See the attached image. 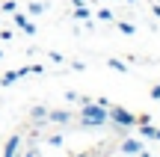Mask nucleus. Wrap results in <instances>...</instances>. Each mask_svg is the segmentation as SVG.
Here are the masks:
<instances>
[{"instance_id":"obj_1","label":"nucleus","mask_w":160,"mask_h":157,"mask_svg":"<svg viewBox=\"0 0 160 157\" xmlns=\"http://www.w3.org/2000/svg\"><path fill=\"white\" fill-rule=\"evenodd\" d=\"M77 104H80V128L83 130H98L107 125V107H101L92 98H83V95Z\"/></svg>"},{"instance_id":"obj_2","label":"nucleus","mask_w":160,"mask_h":157,"mask_svg":"<svg viewBox=\"0 0 160 157\" xmlns=\"http://www.w3.org/2000/svg\"><path fill=\"white\" fill-rule=\"evenodd\" d=\"M107 122L119 125V128H137V116H133L131 110H125V107H119V104L107 107Z\"/></svg>"},{"instance_id":"obj_3","label":"nucleus","mask_w":160,"mask_h":157,"mask_svg":"<svg viewBox=\"0 0 160 157\" xmlns=\"http://www.w3.org/2000/svg\"><path fill=\"white\" fill-rule=\"evenodd\" d=\"M145 148H142V142L139 140H128V136H122V145H119V154H128V157H133V154H142Z\"/></svg>"},{"instance_id":"obj_4","label":"nucleus","mask_w":160,"mask_h":157,"mask_svg":"<svg viewBox=\"0 0 160 157\" xmlns=\"http://www.w3.org/2000/svg\"><path fill=\"white\" fill-rule=\"evenodd\" d=\"M71 119H74L71 110H48V122H53V125H65V128H68Z\"/></svg>"},{"instance_id":"obj_5","label":"nucleus","mask_w":160,"mask_h":157,"mask_svg":"<svg viewBox=\"0 0 160 157\" xmlns=\"http://www.w3.org/2000/svg\"><path fill=\"white\" fill-rule=\"evenodd\" d=\"M18 151H21V134H12L3 145V157H18Z\"/></svg>"},{"instance_id":"obj_6","label":"nucleus","mask_w":160,"mask_h":157,"mask_svg":"<svg viewBox=\"0 0 160 157\" xmlns=\"http://www.w3.org/2000/svg\"><path fill=\"white\" fill-rule=\"evenodd\" d=\"M12 21H15V27H21L27 36H36V24H30V18L24 15V12H15V15H12Z\"/></svg>"},{"instance_id":"obj_7","label":"nucleus","mask_w":160,"mask_h":157,"mask_svg":"<svg viewBox=\"0 0 160 157\" xmlns=\"http://www.w3.org/2000/svg\"><path fill=\"white\" fill-rule=\"evenodd\" d=\"M30 119H33L36 125H45V122H48V107H42V104H36L33 110H30Z\"/></svg>"},{"instance_id":"obj_8","label":"nucleus","mask_w":160,"mask_h":157,"mask_svg":"<svg viewBox=\"0 0 160 157\" xmlns=\"http://www.w3.org/2000/svg\"><path fill=\"white\" fill-rule=\"evenodd\" d=\"M71 15H74V21H89V18H92V9L83 3V6H77V9L71 12Z\"/></svg>"},{"instance_id":"obj_9","label":"nucleus","mask_w":160,"mask_h":157,"mask_svg":"<svg viewBox=\"0 0 160 157\" xmlns=\"http://www.w3.org/2000/svg\"><path fill=\"white\" fill-rule=\"evenodd\" d=\"M27 12H30V15H45V12H48V3L33 0V3H27Z\"/></svg>"},{"instance_id":"obj_10","label":"nucleus","mask_w":160,"mask_h":157,"mask_svg":"<svg viewBox=\"0 0 160 157\" xmlns=\"http://www.w3.org/2000/svg\"><path fill=\"white\" fill-rule=\"evenodd\" d=\"M154 134H157V128L151 122H145V125H139V136H145V140H154Z\"/></svg>"},{"instance_id":"obj_11","label":"nucleus","mask_w":160,"mask_h":157,"mask_svg":"<svg viewBox=\"0 0 160 157\" xmlns=\"http://www.w3.org/2000/svg\"><path fill=\"white\" fill-rule=\"evenodd\" d=\"M15 80H21V77H18V68H15V71H6V74L0 77V86H12Z\"/></svg>"},{"instance_id":"obj_12","label":"nucleus","mask_w":160,"mask_h":157,"mask_svg":"<svg viewBox=\"0 0 160 157\" xmlns=\"http://www.w3.org/2000/svg\"><path fill=\"white\" fill-rule=\"evenodd\" d=\"M116 30L119 33H125V36H133L137 30H133V24H128V21H116Z\"/></svg>"},{"instance_id":"obj_13","label":"nucleus","mask_w":160,"mask_h":157,"mask_svg":"<svg viewBox=\"0 0 160 157\" xmlns=\"http://www.w3.org/2000/svg\"><path fill=\"white\" fill-rule=\"evenodd\" d=\"M107 68H113V71H128V62H122V59H107Z\"/></svg>"},{"instance_id":"obj_14","label":"nucleus","mask_w":160,"mask_h":157,"mask_svg":"<svg viewBox=\"0 0 160 157\" xmlns=\"http://www.w3.org/2000/svg\"><path fill=\"white\" fill-rule=\"evenodd\" d=\"M95 15H98V21H116V18H113V12H110V9H98Z\"/></svg>"},{"instance_id":"obj_15","label":"nucleus","mask_w":160,"mask_h":157,"mask_svg":"<svg viewBox=\"0 0 160 157\" xmlns=\"http://www.w3.org/2000/svg\"><path fill=\"white\" fill-rule=\"evenodd\" d=\"M48 59H51V62H57V65L65 62V56H62V53H57V51H48Z\"/></svg>"},{"instance_id":"obj_16","label":"nucleus","mask_w":160,"mask_h":157,"mask_svg":"<svg viewBox=\"0 0 160 157\" xmlns=\"http://www.w3.org/2000/svg\"><path fill=\"white\" fill-rule=\"evenodd\" d=\"M48 145H62V134H51L48 136Z\"/></svg>"},{"instance_id":"obj_17","label":"nucleus","mask_w":160,"mask_h":157,"mask_svg":"<svg viewBox=\"0 0 160 157\" xmlns=\"http://www.w3.org/2000/svg\"><path fill=\"white\" fill-rule=\"evenodd\" d=\"M65 101H68V104H77V101H80V95H77V92H71V89H68V92H65Z\"/></svg>"},{"instance_id":"obj_18","label":"nucleus","mask_w":160,"mask_h":157,"mask_svg":"<svg viewBox=\"0 0 160 157\" xmlns=\"http://www.w3.org/2000/svg\"><path fill=\"white\" fill-rule=\"evenodd\" d=\"M42 71H45V65H39V62L30 65V74H42Z\"/></svg>"},{"instance_id":"obj_19","label":"nucleus","mask_w":160,"mask_h":157,"mask_svg":"<svg viewBox=\"0 0 160 157\" xmlns=\"http://www.w3.org/2000/svg\"><path fill=\"white\" fill-rule=\"evenodd\" d=\"M0 9H3V12H15V0H6V3L0 6Z\"/></svg>"},{"instance_id":"obj_20","label":"nucleus","mask_w":160,"mask_h":157,"mask_svg":"<svg viewBox=\"0 0 160 157\" xmlns=\"http://www.w3.org/2000/svg\"><path fill=\"white\" fill-rule=\"evenodd\" d=\"M151 98L160 101V83H154V86H151Z\"/></svg>"},{"instance_id":"obj_21","label":"nucleus","mask_w":160,"mask_h":157,"mask_svg":"<svg viewBox=\"0 0 160 157\" xmlns=\"http://www.w3.org/2000/svg\"><path fill=\"white\" fill-rule=\"evenodd\" d=\"M0 39H3V42H12V39H15V36H12L9 30H0Z\"/></svg>"},{"instance_id":"obj_22","label":"nucleus","mask_w":160,"mask_h":157,"mask_svg":"<svg viewBox=\"0 0 160 157\" xmlns=\"http://www.w3.org/2000/svg\"><path fill=\"white\" fill-rule=\"evenodd\" d=\"M145 122H151L148 113H139V116H137V125H145Z\"/></svg>"},{"instance_id":"obj_23","label":"nucleus","mask_w":160,"mask_h":157,"mask_svg":"<svg viewBox=\"0 0 160 157\" xmlns=\"http://www.w3.org/2000/svg\"><path fill=\"white\" fill-rule=\"evenodd\" d=\"M21 157H39V148H30V151H24Z\"/></svg>"},{"instance_id":"obj_24","label":"nucleus","mask_w":160,"mask_h":157,"mask_svg":"<svg viewBox=\"0 0 160 157\" xmlns=\"http://www.w3.org/2000/svg\"><path fill=\"white\" fill-rule=\"evenodd\" d=\"M151 15H154L157 21H160V3H154V6H151Z\"/></svg>"},{"instance_id":"obj_25","label":"nucleus","mask_w":160,"mask_h":157,"mask_svg":"<svg viewBox=\"0 0 160 157\" xmlns=\"http://www.w3.org/2000/svg\"><path fill=\"white\" fill-rule=\"evenodd\" d=\"M71 3H74V6H83V3H86V0H71Z\"/></svg>"},{"instance_id":"obj_26","label":"nucleus","mask_w":160,"mask_h":157,"mask_svg":"<svg viewBox=\"0 0 160 157\" xmlns=\"http://www.w3.org/2000/svg\"><path fill=\"white\" fill-rule=\"evenodd\" d=\"M154 140H157V142H160V128H157V134H154Z\"/></svg>"},{"instance_id":"obj_27","label":"nucleus","mask_w":160,"mask_h":157,"mask_svg":"<svg viewBox=\"0 0 160 157\" xmlns=\"http://www.w3.org/2000/svg\"><path fill=\"white\" fill-rule=\"evenodd\" d=\"M0 59H3V51H0Z\"/></svg>"}]
</instances>
